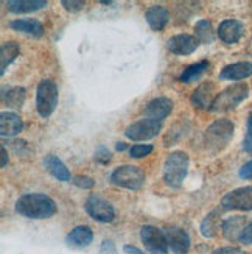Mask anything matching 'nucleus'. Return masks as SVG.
<instances>
[{"label":"nucleus","instance_id":"obj_1","mask_svg":"<svg viewBox=\"0 0 252 254\" xmlns=\"http://www.w3.org/2000/svg\"><path fill=\"white\" fill-rule=\"evenodd\" d=\"M58 206L50 196L42 193L22 195L16 201V212L33 220H46L56 214Z\"/></svg>","mask_w":252,"mask_h":254},{"label":"nucleus","instance_id":"obj_2","mask_svg":"<svg viewBox=\"0 0 252 254\" xmlns=\"http://www.w3.org/2000/svg\"><path fill=\"white\" fill-rule=\"evenodd\" d=\"M232 136H234V124L227 119H220L205 129L204 147L209 153L216 154L227 145Z\"/></svg>","mask_w":252,"mask_h":254},{"label":"nucleus","instance_id":"obj_3","mask_svg":"<svg viewBox=\"0 0 252 254\" xmlns=\"http://www.w3.org/2000/svg\"><path fill=\"white\" fill-rule=\"evenodd\" d=\"M189 172V156L184 151H174L168 154V158L163 164V180L170 187H178L182 186V181L185 180Z\"/></svg>","mask_w":252,"mask_h":254},{"label":"nucleus","instance_id":"obj_4","mask_svg":"<svg viewBox=\"0 0 252 254\" xmlns=\"http://www.w3.org/2000/svg\"><path fill=\"white\" fill-rule=\"evenodd\" d=\"M59 102L58 86L51 80H42L36 91V109L41 117H50Z\"/></svg>","mask_w":252,"mask_h":254},{"label":"nucleus","instance_id":"obj_5","mask_svg":"<svg viewBox=\"0 0 252 254\" xmlns=\"http://www.w3.org/2000/svg\"><path fill=\"white\" fill-rule=\"evenodd\" d=\"M249 95V87L245 83H237L226 87L223 92L218 94L216 100L212 105V111L221 113L229 111V109L237 108L243 100H246Z\"/></svg>","mask_w":252,"mask_h":254},{"label":"nucleus","instance_id":"obj_6","mask_svg":"<svg viewBox=\"0 0 252 254\" xmlns=\"http://www.w3.org/2000/svg\"><path fill=\"white\" fill-rule=\"evenodd\" d=\"M111 181L123 189L137 190L145 183V173L137 165H120L112 172Z\"/></svg>","mask_w":252,"mask_h":254},{"label":"nucleus","instance_id":"obj_7","mask_svg":"<svg viewBox=\"0 0 252 254\" xmlns=\"http://www.w3.org/2000/svg\"><path fill=\"white\" fill-rule=\"evenodd\" d=\"M140 239L142 244L151 254H168V242L165 231H162L156 226H142L140 229Z\"/></svg>","mask_w":252,"mask_h":254},{"label":"nucleus","instance_id":"obj_8","mask_svg":"<svg viewBox=\"0 0 252 254\" xmlns=\"http://www.w3.org/2000/svg\"><path fill=\"white\" fill-rule=\"evenodd\" d=\"M162 129V124L157 122V120H152V119H140L137 122L131 124L126 131H125V136L129 140H134V142H140V140H150L152 137H156Z\"/></svg>","mask_w":252,"mask_h":254},{"label":"nucleus","instance_id":"obj_9","mask_svg":"<svg viewBox=\"0 0 252 254\" xmlns=\"http://www.w3.org/2000/svg\"><path fill=\"white\" fill-rule=\"evenodd\" d=\"M221 206L226 211H252V186L229 192L221 200Z\"/></svg>","mask_w":252,"mask_h":254},{"label":"nucleus","instance_id":"obj_10","mask_svg":"<svg viewBox=\"0 0 252 254\" xmlns=\"http://www.w3.org/2000/svg\"><path fill=\"white\" fill-rule=\"evenodd\" d=\"M84 209L94 220L100 223H111L115 217L114 207L111 206V203H107L98 195H91L87 198L84 203Z\"/></svg>","mask_w":252,"mask_h":254},{"label":"nucleus","instance_id":"obj_11","mask_svg":"<svg viewBox=\"0 0 252 254\" xmlns=\"http://www.w3.org/2000/svg\"><path fill=\"white\" fill-rule=\"evenodd\" d=\"M168 247L174 254H187L190 250V237L182 228L170 226L165 229Z\"/></svg>","mask_w":252,"mask_h":254},{"label":"nucleus","instance_id":"obj_12","mask_svg":"<svg viewBox=\"0 0 252 254\" xmlns=\"http://www.w3.org/2000/svg\"><path fill=\"white\" fill-rule=\"evenodd\" d=\"M216 97H218V92H216L215 84L207 81V83H202L201 86H198V89L193 92L190 100L196 108H200V109H212V105L216 100Z\"/></svg>","mask_w":252,"mask_h":254},{"label":"nucleus","instance_id":"obj_13","mask_svg":"<svg viewBox=\"0 0 252 254\" xmlns=\"http://www.w3.org/2000/svg\"><path fill=\"white\" fill-rule=\"evenodd\" d=\"M198 44L200 41L196 39V36L182 33V35H176L170 38L167 42V47L174 55H190L198 49Z\"/></svg>","mask_w":252,"mask_h":254},{"label":"nucleus","instance_id":"obj_14","mask_svg":"<svg viewBox=\"0 0 252 254\" xmlns=\"http://www.w3.org/2000/svg\"><path fill=\"white\" fill-rule=\"evenodd\" d=\"M245 33V27L242 22L234 20V19H229L224 20L220 24V28H218V38H220L224 44H235L242 39Z\"/></svg>","mask_w":252,"mask_h":254},{"label":"nucleus","instance_id":"obj_15","mask_svg":"<svg viewBox=\"0 0 252 254\" xmlns=\"http://www.w3.org/2000/svg\"><path fill=\"white\" fill-rule=\"evenodd\" d=\"M173 111V102L170 98L165 97H159L151 100L147 106H145V116L148 119L157 120V122H162L163 119L168 117V114Z\"/></svg>","mask_w":252,"mask_h":254},{"label":"nucleus","instance_id":"obj_16","mask_svg":"<svg viewBox=\"0 0 252 254\" xmlns=\"http://www.w3.org/2000/svg\"><path fill=\"white\" fill-rule=\"evenodd\" d=\"M252 75V63L249 61H240L229 64L221 70L220 78L221 80H231V81H238V80H245L248 76Z\"/></svg>","mask_w":252,"mask_h":254},{"label":"nucleus","instance_id":"obj_17","mask_svg":"<svg viewBox=\"0 0 252 254\" xmlns=\"http://www.w3.org/2000/svg\"><path fill=\"white\" fill-rule=\"evenodd\" d=\"M24 122L16 113H2L0 114V134L3 137H13L22 131Z\"/></svg>","mask_w":252,"mask_h":254},{"label":"nucleus","instance_id":"obj_18","mask_svg":"<svg viewBox=\"0 0 252 254\" xmlns=\"http://www.w3.org/2000/svg\"><path fill=\"white\" fill-rule=\"evenodd\" d=\"M145 19L148 22V25L154 31H162L168 24L170 14H168L167 8H163L160 5H154V6H151V8L147 9Z\"/></svg>","mask_w":252,"mask_h":254},{"label":"nucleus","instance_id":"obj_19","mask_svg":"<svg viewBox=\"0 0 252 254\" xmlns=\"http://www.w3.org/2000/svg\"><path fill=\"white\" fill-rule=\"evenodd\" d=\"M246 218L245 217H231L223 222L221 229H223V236L229 240V242H237L242 237L243 231L246 228Z\"/></svg>","mask_w":252,"mask_h":254},{"label":"nucleus","instance_id":"obj_20","mask_svg":"<svg viewBox=\"0 0 252 254\" xmlns=\"http://www.w3.org/2000/svg\"><path fill=\"white\" fill-rule=\"evenodd\" d=\"M92 239H94L92 229L89 226L83 225V226L73 228L67 234V237H65V242H67V245L73 248H86L92 242Z\"/></svg>","mask_w":252,"mask_h":254},{"label":"nucleus","instance_id":"obj_21","mask_svg":"<svg viewBox=\"0 0 252 254\" xmlns=\"http://www.w3.org/2000/svg\"><path fill=\"white\" fill-rule=\"evenodd\" d=\"M44 167L50 175H53L58 181H70V172L65 167V164L54 154H47L44 158Z\"/></svg>","mask_w":252,"mask_h":254},{"label":"nucleus","instance_id":"obj_22","mask_svg":"<svg viewBox=\"0 0 252 254\" xmlns=\"http://www.w3.org/2000/svg\"><path fill=\"white\" fill-rule=\"evenodd\" d=\"M9 27L13 30H16V31L30 35L33 38H41L44 35V27H42L41 22L36 20V19H17V20L11 22Z\"/></svg>","mask_w":252,"mask_h":254},{"label":"nucleus","instance_id":"obj_23","mask_svg":"<svg viewBox=\"0 0 252 254\" xmlns=\"http://www.w3.org/2000/svg\"><path fill=\"white\" fill-rule=\"evenodd\" d=\"M6 6L11 13L22 14V13H31L38 11L44 6H47L46 0H8Z\"/></svg>","mask_w":252,"mask_h":254},{"label":"nucleus","instance_id":"obj_24","mask_svg":"<svg viewBox=\"0 0 252 254\" xmlns=\"http://www.w3.org/2000/svg\"><path fill=\"white\" fill-rule=\"evenodd\" d=\"M20 53V47L19 44L14 42V41H8V42H3L2 47H0V60H2V65H0V73L5 75L8 65L13 63Z\"/></svg>","mask_w":252,"mask_h":254},{"label":"nucleus","instance_id":"obj_25","mask_svg":"<svg viewBox=\"0 0 252 254\" xmlns=\"http://www.w3.org/2000/svg\"><path fill=\"white\" fill-rule=\"evenodd\" d=\"M209 69H210V63L209 61H200V63H196V64H192V65H189V67L181 73L179 81H182V83L196 81V80H200L201 76Z\"/></svg>","mask_w":252,"mask_h":254},{"label":"nucleus","instance_id":"obj_26","mask_svg":"<svg viewBox=\"0 0 252 254\" xmlns=\"http://www.w3.org/2000/svg\"><path fill=\"white\" fill-rule=\"evenodd\" d=\"M27 91L24 87H11L6 92L2 94V103L9 108H20L25 102Z\"/></svg>","mask_w":252,"mask_h":254},{"label":"nucleus","instance_id":"obj_27","mask_svg":"<svg viewBox=\"0 0 252 254\" xmlns=\"http://www.w3.org/2000/svg\"><path fill=\"white\" fill-rule=\"evenodd\" d=\"M195 36L202 44H212L215 39V31L210 20H198L195 25Z\"/></svg>","mask_w":252,"mask_h":254},{"label":"nucleus","instance_id":"obj_28","mask_svg":"<svg viewBox=\"0 0 252 254\" xmlns=\"http://www.w3.org/2000/svg\"><path fill=\"white\" fill-rule=\"evenodd\" d=\"M218 228H220V212L218 211H213L210 212L209 215H207L204 220H202V223H201V234L207 239H210V237H215L216 234V231Z\"/></svg>","mask_w":252,"mask_h":254},{"label":"nucleus","instance_id":"obj_29","mask_svg":"<svg viewBox=\"0 0 252 254\" xmlns=\"http://www.w3.org/2000/svg\"><path fill=\"white\" fill-rule=\"evenodd\" d=\"M151 151H152V145H134V147H131L129 154H131V158L140 159L147 156V154H150Z\"/></svg>","mask_w":252,"mask_h":254},{"label":"nucleus","instance_id":"obj_30","mask_svg":"<svg viewBox=\"0 0 252 254\" xmlns=\"http://www.w3.org/2000/svg\"><path fill=\"white\" fill-rule=\"evenodd\" d=\"M243 150L248 153H252V114L248 117V125H246V137L243 140Z\"/></svg>","mask_w":252,"mask_h":254},{"label":"nucleus","instance_id":"obj_31","mask_svg":"<svg viewBox=\"0 0 252 254\" xmlns=\"http://www.w3.org/2000/svg\"><path fill=\"white\" fill-rule=\"evenodd\" d=\"M111 158H112V153L109 151L106 147H98V150L95 151V156H94V159L98 164H107L109 161H111Z\"/></svg>","mask_w":252,"mask_h":254},{"label":"nucleus","instance_id":"obj_32","mask_svg":"<svg viewBox=\"0 0 252 254\" xmlns=\"http://www.w3.org/2000/svg\"><path fill=\"white\" fill-rule=\"evenodd\" d=\"M62 6L70 13H76V11L84 8V2H81V0H62Z\"/></svg>","mask_w":252,"mask_h":254},{"label":"nucleus","instance_id":"obj_33","mask_svg":"<svg viewBox=\"0 0 252 254\" xmlns=\"http://www.w3.org/2000/svg\"><path fill=\"white\" fill-rule=\"evenodd\" d=\"M73 184L81 187V189H91V187L94 186V180L89 178V176H75L73 178Z\"/></svg>","mask_w":252,"mask_h":254},{"label":"nucleus","instance_id":"obj_34","mask_svg":"<svg viewBox=\"0 0 252 254\" xmlns=\"http://www.w3.org/2000/svg\"><path fill=\"white\" fill-rule=\"evenodd\" d=\"M212 254H248V253L240 248H235V247H223V248L215 250Z\"/></svg>","mask_w":252,"mask_h":254},{"label":"nucleus","instance_id":"obj_35","mask_svg":"<svg viewBox=\"0 0 252 254\" xmlns=\"http://www.w3.org/2000/svg\"><path fill=\"white\" fill-rule=\"evenodd\" d=\"M100 254H117L115 245L112 240H104L100 248Z\"/></svg>","mask_w":252,"mask_h":254},{"label":"nucleus","instance_id":"obj_36","mask_svg":"<svg viewBox=\"0 0 252 254\" xmlns=\"http://www.w3.org/2000/svg\"><path fill=\"white\" fill-rule=\"evenodd\" d=\"M240 242H242V244H245V245H251L252 244V223H249L245 228L242 237H240Z\"/></svg>","mask_w":252,"mask_h":254},{"label":"nucleus","instance_id":"obj_37","mask_svg":"<svg viewBox=\"0 0 252 254\" xmlns=\"http://www.w3.org/2000/svg\"><path fill=\"white\" fill-rule=\"evenodd\" d=\"M240 176H242L243 180H252V161H249L240 169Z\"/></svg>","mask_w":252,"mask_h":254},{"label":"nucleus","instance_id":"obj_38","mask_svg":"<svg viewBox=\"0 0 252 254\" xmlns=\"http://www.w3.org/2000/svg\"><path fill=\"white\" fill-rule=\"evenodd\" d=\"M123 251H125L126 254H145L142 250H139L137 247H133V245H125V247H123Z\"/></svg>","mask_w":252,"mask_h":254},{"label":"nucleus","instance_id":"obj_39","mask_svg":"<svg viewBox=\"0 0 252 254\" xmlns=\"http://www.w3.org/2000/svg\"><path fill=\"white\" fill-rule=\"evenodd\" d=\"M2 162H0V167H5V165L8 164V153H6V148L2 145Z\"/></svg>","mask_w":252,"mask_h":254},{"label":"nucleus","instance_id":"obj_40","mask_svg":"<svg viewBox=\"0 0 252 254\" xmlns=\"http://www.w3.org/2000/svg\"><path fill=\"white\" fill-rule=\"evenodd\" d=\"M117 151H123V150H126V143H123V142H120V143H117Z\"/></svg>","mask_w":252,"mask_h":254}]
</instances>
